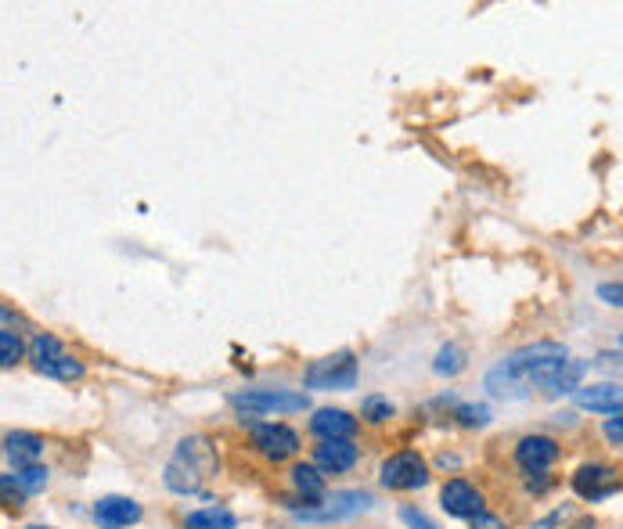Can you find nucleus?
<instances>
[{"label":"nucleus","mask_w":623,"mask_h":529,"mask_svg":"<svg viewBox=\"0 0 623 529\" xmlns=\"http://www.w3.org/2000/svg\"><path fill=\"white\" fill-rule=\"evenodd\" d=\"M185 529H238V519L227 508L212 505V508L191 511V516L185 519Z\"/></svg>","instance_id":"obj_18"},{"label":"nucleus","mask_w":623,"mask_h":529,"mask_svg":"<svg viewBox=\"0 0 623 529\" xmlns=\"http://www.w3.org/2000/svg\"><path fill=\"white\" fill-rule=\"evenodd\" d=\"M29 529H48V526H29Z\"/></svg>","instance_id":"obj_30"},{"label":"nucleus","mask_w":623,"mask_h":529,"mask_svg":"<svg viewBox=\"0 0 623 529\" xmlns=\"http://www.w3.org/2000/svg\"><path fill=\"white\" fill-rule=\"evenodd\" d=\"M584 371H587L584 360H573V357H570L566 365H562V368L555 371L552 382H548V392H576V389H581Z\"/></svg>","instance_id":"obj_19"},{"label":"nucleus","mask_w":623,"mask_h":529,"mask_svg":"<svg viewBox=\"0 0 623 529\" xmlns=\"http://www.w3.org/2000/svg\"><path fill=\"white\" fill-rule=\"evenodd\" d=\"M14 482H19V490L26 497H33V493H43V487H48V468H43L40 461L37 465H22V468H14Z\"/></svg>","instance_id":"obj_20"},{"label":"nucleus","mask_w":623,"mask_h":529,"mask_svg":"<svg viewBox=\"0 0 623 529\" xmlns=\"http://www.w3.org/2000/svg\"><path fill=\"white\" fill-rule=\"evenodd\" d=\"M360 418L372 421V426H378V421H389L393 418V403L386 397H378V392H372V397L360 400Z\"/></svg>","instance_id":"obj_22"},{"label":"nucleus","mask_w":623,"mask_h":529,"mask_svg":"<svg viewBox=\"0 0 623 529\" xmlns=\"http://www.w3.org/2000/svg\"><path fill=\"white\" fill-rule=\"evenodd\" d=\"M473 529H508V526L501 522L497 516H486V511H483V516H476V519H473Z\"/></svg>","instance_id":"obj_29"},{"label":"nucleus","mask_w":623,"mask_h":529,"mask_svg":"<svg viewBox=\"0 0 623 529\" xmlns=\"http://www.w3.org/2000/svg\"><path fill=\"white\" fill-rule=\"evenodd\" d=\"M357 458H360V450L349 443V440H322V443L314 447V461L328 476L349 472V468L357 465Z\"/></svg>","instance_id":"obj_14"},{"label":"nucleus","mask_w":623,"mask_h":529,"mask_svg":"<svg viewBox=\"0 0 623 529\" xmlns=\"http://www.w3.org/2000/svg\"><path fill=\"white\" fill-rule=\"evenodd\" d=\"M576 407L595 415H620L623 411V386L620 382H591L573 392Z\"/></svg>","instance_id":"obj_13"},{"label":"nucleus","mask_w":623,"mask_h":529,"mask_svg":"<svg viewBox=\"0 0 623 529\" xmlns=\"http://www.w3.org/2000/svg\"><path fill=\"white\" fill-rule=\"evenodd\" d=\"M95 522L101 529H130L141 522V505L134 501V497H101V501L95 505Z\"/></svg>","instance_id":"obj_12"},{"label":"nucleus","mask_w":623,"mask_h":529,"mask_svg":"<svg viewBox=\"0 0 623 529\" xmlns=\"http://www.w3.org/2000/svg\"><path fill=\"white\" fill-rule=\"evenodd\" d=\"M303 386L307 389H354L357 386V357L349 350H339L332 357L310 360L303 371Z\"/></svg>","instance_id":"obj_5"},{"label":"nucleus","mask_w":623,"mask_h":529,"mask_svg":"<svg viewBox=\"0 0 623 529\" xmlns=\"http://www.w3.org/2000/svg\"><path fill=\"white\" fill-rule=\"evenodd\" d=\"M310 432L322 436V440H349L357 432V418L349 411H339V407H325L310 418Z\"/></svg>","instance_id":"obj_15"},{"label":"nucleus","mask_w":623,"mask_h":529,"mask_svg":"<svg viewBox=\"0 0 623 529\" xmlns=\"http://www.w3.org/2000/svg\"><path fill=\"white\" fill-rule=\"evenodd\" d=\"M433 371L436 375H458V371H465V350L458 342H447V346H439V353H436V360H433Z\"/></svg>","instance_id":"obj_21"},{"label":"nucleus","mask_w":623,"mask_h":529,"mask_svg":"<svg viewBox=\"0 0 623 529\" xmlns=\"http://www.w3.org/2000/svg\"><path fill=\"white\" fill-rule=\"evenodd\" d=\"M19 357H22L19 331L4 328V331H0V368H14V365H19Z\"/></svg>","instance_id":"obj_24"},{"label":"nucleus","mask_w":623,"mask_h":529,"mask_svg":"<svg viewBox=\"0 0 623 529\" xmlns=\"http://www.w3.org/2000/svg\"><path fill=\"white\" fill-rule=\"evenodd\" d=\"M288 479H293V487L303 497V505H322L325 501V476L317 465H293Z\"/></svg>","instance_id":"obj_16"},{"label":"nucleus","mask_w":623,"mask_h":529,"mask_svg":"<svg viewBox=\"0 0 623 529\" xmlns=\"http://www.w3.org/2000/svg\"><path fill=\"white\" fill-rule=\"evenodd\" d=\"M558 443L552 440V436H541V432H534V436H523L520 443H515V465L523 468V472H530V476H541V472H548V468L558 461Z\"/></svg>","instance_id":"obj_10"},{"label":"nucleus","mask_w":623,"mask_h":529,"mask_svg":"<svg viewBox=\"0 0 623 529\" xmlns=\"http://www.w3.org/2000/svg\"><path fill=\"white\" fill-rule=\"evenodd\" d=\"M372 508V493L364 490H339L325 497L322 505H310V508H299L296 519L303 522H339V519H354L360 511Z\"/></svg>","instance_id":"obj_6"},{"label":"nucleus","mask_w":623,"mask_h":529,"mask_svg":"<svg viewBox=\"0 0 623 529\" xmlns=\"http://www.w3.org/2000/svg\"><path fill=\"white\" fill-rule=\"evenodd\" d=\"M29 360H33V368L40 375L62 378V382H76V378H83V365H80V360L69 357L62 339L48 336V331H40V336L29 342Z\"/></svg>","instance_id":"obj_4"},{"label":"nucleus","mask_w":623,"mask_h":529,"mask_svg":"<svg viewBox=\"0 0 623 529\" xmlns=\"http://www.w3.org/2000/svg\"><path fill=\"white\" fill-rule=\"evenodd\" d=\"M400 519H404L407 529H439L429 516H425V511H418V508H412V505L400 508Z\"/></svg>","instance_id":"obj_26"},{"label":"nucleus","mask_w":623,"mask_h":529,"mask_svg":"<svg viewBox=\"0 0 623 529\" xmlns=\"http://www.w3.org/2000/svg\"><path fill=\"white\" fill-rule=\"evenodd\" d=\"M0 490H4V505L8 508H22V490H19V482H14V476L8 472L4 479H0Z\"/></svg>","instance_id":"obj_27"},{"label":"nucleus","mask_w":623,"mask_h":529,"mask_svg":"<svg viewBox=\"0 0 623 529\" xmlns=\"http://www.w3.org/2000/svg\"><path fill=\"white\" fill-rule=\"evenodd\" d=\"M231 407L241 415H299L310 407V397L296 389H241L231 397Z\"/></svg>","instance_id":"obj_3"},{"label":"nucleus","mask_w":623,"mask_h":529,"mask_svg":"<svg viewBox=\"0 0 623 529\" xmlns=\"http://www.w3.org/2000/svg\"><path fill=\"white\" fill-rule=\"evenodd\" d=\"M378 479H383V487L386 490H418L429 482V465H425L415 450H400V453H393V458L383 461V468H378Z\"/></svg>","instance_id":"obj_7"},{"label":"nucleus","mask_w":623,"mask_h":529,"mask_svg":"<svg viewBox=\"0 0 623 529\" xmlns=\"http://www.w3.org/2000/svg\"><path fill=\"white\" fill-rule=\"evenodd\" d=\"M253 447L267 461H285L299 450V436L288 426H281V421H260V426H253Z\"/></svg>","instance_id":"obj_8"},{"label":"nucleus","mask_w":623,"mask_h":529,"mask_svg":"<svg viewBox=\"0 0 623 529\" xmlns=\"http://www.w3.org/2000/svg\"><path fill=\"white\" fill-rule=\"evenodd\" d=\"M602 432H605V440H610V443L623 447V411H620V415H610V418H605Z\"/></svg>","instance_id":"obj_28"},{"label":"nucleus","mask_w":623,"mask_h":529,"mask_svg":"<svg viewBox=\"0 0 623 529\" xmlns=\"http://www.w3.org/2000/svg\"><path fill=\"white\" fill-rule=\"evenodd\" d=\"M454 418H458L465 429H483L486 421H491V407L486 403H458L454 407Z\"/></svg>","instance_id":"obj_23"},{"label":"nucleus","mask_w":623,"mask_h":529,"mask_svg":"<svg viewBox=\"0 0 623 529\" xmlns=\"http://www.w3.org/2000/svg\"><path fill=\"white\" fill-rule=\"evenodd\" d=\"M616 487H620V476L602 461L581 465L573 472V490L576 497H584V501H605L610 493H616Z\"/></svg>","instance_id":"obj_9"},{"label":"nucleus","mask_w":623,"mask_h":529,"mask_svg":"<svg viewBox=\"0 0 623 529\" xmlns=\"http://www.w3.org/2000/svg\"><path fill=\"white\" fill-rule=\"evenodd\" d=\"M605 307H613V310H623V281H605L599 285V292H595Z\"/></svg>","instance_id":"obj_25"},{"label":"nucleus","mask_w":623,"mask_h":529,"mask_svg":"<svg viewBox=\"0 0 623 529\" xmlns=\"http://www.w3.org/2000/svg\"><path fill=\"white\" fill-rule=\"evenodd\" d=\"M4 453L14 461V468L22 465H37L43 453V440L33 432H8L4 436Z\"/></svg>","instance_id":"obj_17"},{"label":"nucleus","mask_w":623,"mask_h":529,"mask_svg":"<svg viewBox=\"0 0 623 529\" xmlns=\"http://www.w3.org/2000/svg\"><path fill=\"white\" fill-rule=\"evenodd\" d=\"M220 472V458H217V447H212L209 436H185V440L177 443L174 458L166 461V487L180 497H191V493H202L212 479Z\"/></svg>","instance_id":"obj_2"},{"label":"nucleus","mask_w":623,"mask_h":529,"mask_svg":"<svg viewBox=\"0 0 623 529\" xmlns=\"http://www.w3.org/2000/svg\"><path fill=\"white\" fill-rule=\"evenodd\" d=\"M566 360H570V350L562 342H552V339L530 342L486 371V389H491V397H501V400H523L534 389H548L555 371L566 365Z\"/></svg>","instance_id":"obj_1"},{"label":"nucleus","mask_w":623,"mask_h":529,"mask_svg":"<svg viewBox=\"0 0 623 529\" xmlns=\"http://www.w3.org/2000/svg\"><path fill=\"white\" fill-rule=\"evenodd\" d=\"M439 508L447 511L451 519H476L483 516V493L468 479H451L439 490Z\"/></svg>","instance_id":"obj_11"}]
</instances>
